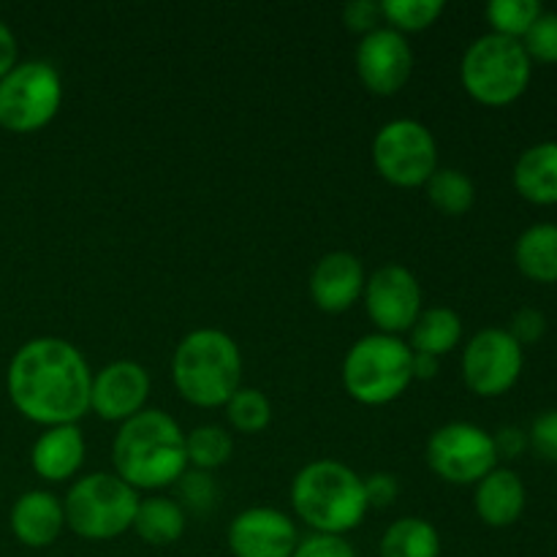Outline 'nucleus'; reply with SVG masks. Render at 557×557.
I'll list each match as a JSON object with an SVG mask.
<instances>
[{"label": "nucleus", "instance_id": "9d476101", "mask_svg": "<svg viewBox=\"0 0 557 557\" xmlns=\"http://www.w3.org/2000/svg\"><path fill=\"white\" fill-rule=\"evenodd\" d=\"M428 466L449 484H479L498 468V451L487 430L471 422H451L428 441Z\"/></svg>", "mask_w": 557, "mask_h": 557}, {"label": "nucleus", "instance_id": "58836bf2", "mask_svg": "<svg viewBox=\"0 0 557 557\" xmlns=\"http://www.w3.org/2000/svg\"><path fill=\"white\" fill-rule=\"evenodd\" d=\"M438 375V359L428 354H413V379L430 381Z\"/></svg>", "mask_w": 557, "mask_h": 557}, {"label": "nucleus", "instance_id": "2f4dec72", "mask_svg": "<svg viewBox=\"0 0 557 557\" xmlns=\"http://www.w3.org/2000/svg\"><path fill=\"white\" fill-rule=\"evenodd\" d=\"M528 446L542 460L557 462V411H544L542 417H536L528 433Z\"/></svg>", "mask_w": 557, "mask_h": 557}, {"label": "nucleus", "instance_id": "c756f323", "mask_svg": "<svg viewBox=\"0 0 557 557\" xmlns=\"http://www.w3.org/2000/svg\"><path fill=\"white\" fill-rule=\"evenodd\" d=\"M528 58L539 60V63H557V14L555 11H542L531 30L522 38Z\"/></svg>", "mask_w": 557, "mask_h": 557}, {"label": "nucleus", "instance_id": "6ab92c4d", "mask_svg": "<svg viewBox=\"0 0 557 557\" xmlns=\"http://www.w3.org/2000/svg\"><path fill=\"white\" fill-rule=\"evenodd\" d=\"M525 484L509 468H495L476 484V515L490 528H509L525 511Z\"/></svg>", "mask_w": 557, "mask_h": 557}, {"label": "nucleus", "instance_id": "f704fd0d", "mask_svg": "<svg viewBox=\"0 0 557 557\" xmlns=\"http://www.w3.org/2000/svg\"><path fill=\"white\" fill-rule=\"evenodd\" d=\"M547 332V319H544L542 310L536 308H522L517 310L515 319H511L509 335L515 337L520 346H531V343H539Z\"/></svg>", "mask_w": 557, "mask_h": 557}, {"label": "nucleus", "instance_id": "a878e982", "mask_svg": "<svg viewBox=\"0 0 557 557\" xmlns=\"http://www.w3.org/2000/svg\"><path fill=\"white\" fill-rule=\"evenodd\" d=\"M234 451V438L228 430L218 428V424H201V428L190 430L185 435V455H188V466L196 471H215V468L226 466L228 457Z\"/></svg>", "mask_w": 557, "mask_h": 557}, {"label": "nucleus", "instance_id": "473e14b6", "mask_svg": "<svg viewBox=\"0 0 557 557\" xmlns=\"http://www.w3.org/2000/svg\"><path fill=\"white\" fill-rule=\"evenodd\" d=\"M343 22L351 33L359 36H370L373 30H379L384 14H381V3L375 0H354V3L343 5Z\"/></svg>", "mask_w": 557, "mask_h": 557}, {"label": "nucleus", "instance_id": "bb28decb", "mask_svg": "<svg viewBox=\"0 0 557 557\" xmlns=\"http://www.w3.org/2000/svg\"><path fill=\"white\" fill-rule=\"evenodd\" d=\"M444 0H384L381 14H384L386 27L403 33H422L438 22L444 14Z\"/></svg>", "mask_w": 557, "mask_h": 557}, {"label": "nucleus", "instance_id": "e433bc0d", "mask_svg": "<svg viewBox=\"0 0 557 557\" xmlns=\"http://www.w3.org/2000/svg\"><path fill=\"white\" fill-rule=\"evenodd\" d=\"M495 451H498V460L506 457V460H515L522 451L528 449V433H522L520 428H500L498 433L493 435Z\"/></svg>", "mask_w": 557, "mask_h": 557}, {"label": "nucleus", "instance_id": "0eeeda50", "mask_svg": "<svg viewBox=\"0 0 557 557\" xmlns=\"http://www.w3.org/2000/svg\"><path fill=\"white\" fill-rule=\"evenodd\" d=\"M531 71V58L522 41L487 33L462 54L460 79L473 101L484 107H509L528 90Z\"/></svg>", "mask_w": 557, "mask_h": 557}, {"label": "nucleus", "instance_id": "1a4fd4ad", "mask_svg": "<svg viewBox=\"0 0 557 557\" xmlns=\"http://www.w3.org/2000/svg\"><path fill=\"white\" fill-rule=\"evenodd\" d=\"M375 172L395 188H422L438 172V145L419 120H392L373 139Z\"/></svg>", "mask_w": 557, "mask_h": 557}, {"label": "nucleus", "instance_id": "aec40b11", "mask_svg": "<svg viewBox=\"0 0 557 557\" xmlns=\"http://www.w3.org/2000/svg\"><path fill=\"white\" fill-rule=\"evenodd\" d=\"M515 188L531 205H557V141H542V145L528 147L517 158Z\"/></svg>", "mask_w": 557, "mask_h": 557}, {"label": "nucleus", "instance_id": "2eb2a0df", "mask_svg": "<svg viewBox=\"0 0 557 557\" xmlns=\"http://www.w3.org/2000/svg\"><path fill=\"white\" fill-rule=\"evenodd\" d=\"M299 544L297 525L283 511L253 506L228 525V549L234 557H292Z\"/></svg>", "mask_w": 557, "mask_h": 557}, {"label": "nucleus", "instance_id": "4468645a", "mask_svg": "<svg viewBox=\"0 0 557 557\" xmlns=\"http://www.w3.org/2000/svg\"><path fill=\"white\" fill-rule=\"evenodd\" d=\"M147 397H150V375L139 362L117 359L92 375L90 411H96L103 422H128L145 411Z\"/></svg>", "mask_w": 557, "mask_h": 557}, {"label": "nucleus", "instance_id": "5701e85b", "mask_svg": "<svg viewBox=\"0 0 557 557\" xmlns=\"http://www.w3.org/2000/svg\"><path fill=\"white\" fill-rule=\"evenodd\" d=\"M381 557H441V536L422 517H400L386 528L379 544Z\"/></svg>", "mask_w": 557, "mask_h": 557}, {"label": "nucleus", "instance_id": "7ed1b4c3", "mask_svg": "<svg viewBox=\"0 0 557 557\" xmlns=\"http://www.w3.org/2000/svg\"><path fill=\"white\" fill-rule=\"evenodd\" d=\"M172 379L180 397L196 408H221L243 384V354L223 330H194L172 357Z\"/></svg>", "mask_w": 557, "mask_h": 557}, {"label": "nucleus", "instance_id": "c9c22d12", "mask_svg": "<svg viewBox=\"0 0 557 557\" xmlns=\"http://www.w3.org/2000/svg\"><path fill=\"white\" fill-rule=\"evenodd\" d=\"M397 495H400V482L392 473H373L364 479V498L373 509H386L395 504Z\"/></svg>", "mask_w": 557, "mask_h": 557}, {"label": "nucleus", "instance_id": "f03ea898", "mask_svg": "<svg viewBox=\"0 0 557 557\" xmlns=\"http://www.w3.org/2000/svg\"><path fill=\"white\" fill-rule=\"evenodd\" d=\"M114 473L139 490H163L188 471L185 433L169 413L145 408L120 424L112 444Z\"/></svg>", "mask_w": 557, "mask_h": 557}, {"label": "nucleus", "instance_id": "f257e3e1", "mask_svg": "<svg viewBox=\"0 0 557 557\" xmlns=\"http://www.w3.org/2000/svg\"><path fill=\"white\" fill-rule=\"evenodd\" d=\"M92 373L74 343L33 337L16 348L5 373L11 406L41 428L76 424L90 411Z\"/></svg>", "mask_w": 557, "mask_h": 557}, {"label": "nucleus", "instance_id": "423d86ee", "mask_svg": "<svg viewBox=\"0 0 557 557\" xmlns=\"http://www.w3.org/2000/svg\"><path fill=\"white\" fill-rule=\"evenodd\" d=\"M139 500V493L117 473H90L65 493V528L87 542H109L134 528Z\"/></svg>", "mask_w": 557, "mask_h": 557}, {"label": "nucleus", "instance_id": "7c9ffc66", "mask_svg": "<svg viewBox=\"0 0 557 557\" xmlns=\"http://www.w3.org/2000/svg\"><path fill=\"white\" fill-rule=\"evenodd\" d=\"M292 557H357L346 536H330V533H310L299 539Z\"/></svg>", "mask_w": 557, "mask_h": 557}, {"label": "nucleus", "instance_id": "f3484780", "mask_svg": "<svg viewBox=\"0 0 557 557\" xmlns=\"http://www.w3.org/2000/svg\"><path fill=\"white\" fill-rule=\"evenodd\" d=\"M11 533L30 549H44L60 539L65 528L63 500L49 490H30L11 506Z\"/></svg>", "mask_w": 557, "mask_h": 557}, {"label": "nucleus", "instance_id": "ddd939ff", "mask_svg": "<svg viewBox=\"0 0 557 557\" xmlns=\"http://www.w3.org/2000/svg\"><path fill=\"white\" fill-rule=\"evenodd\" d=\"M359 82L375 96H395L408 85L413 71V52L406 36L392 27H379L370 36H362L357 47Z\"/></svg>", "mask_w": 557, "mask_h": 557}, {"label": "nucleus", "instance_id": "cd10ccee", "mask_svg": "<svg viewBox=\"0 0 557 557\" xmlns=\"http://www.w3.org/2000/svg\"><path fill=\"white\" fill-rule=\"evenodd\" d=\"M484 14H487L495 36L522 41L525 33L533 27V22L542 16V5L536 0H493V3H487Z\"/></svg>", "mask_w": 557, "mask_h": 557}, {"label": "nucleus", "instance_id": "f8f14e48", "mask_svg": "<svg viewBox=\"0 0 557 557\" xmlns=\"http://www.w3.org/2000/svg\"><path fill=\"white\" fill-rule=\"evenodd\" d=\"M364 310L381 335L400 337L411 332L422 313V286L417 275L400 264L379 267L364 283Z\"/></svg>", "mask_w": 557, "mask_h": 557}, {"label": "nucleus", "instance_id": "72a5a7b5", "mask_svg": "<svg viewBox=\"0 0 557 557\" xmlns=\"http://www.w3.org/2000/svg\"><path fill=\"white\" fill-rule=\"evenodd\" d=\"M177 484H180V495H183L194 509L205 511L215 504V495H218L215 482H212L205 471H185V476L180 479Z\"/></svg>", "mask_w": 557, "mask_h": 557}, {"label": "nucleus", "instance_id": "9b49d317", "mask_svg": "<svg viewBox=\"0 0 557 557\" xmlns=\"http://www.w3.org/2000/svg\"><path fill=\"white\" fill-rule=\"evenodd\" d=\"M525 354L509 330L487 326L462 351V381L479 397H500L520 381Z\"/></svg>", "mask_w": 557, "mask_h": 557}, {"label": "nucleus", "instance_id": "39448f33", "mask_svg": "<svg viewBox=\"0 0 557 557\" xmlns=\"http://www.w3.org/2000/svg\"><path fill=\"white\" fill-rule=\"evenodd\" d=\"M413 381V351L403 337L364 335L343 359V386L362 406L395 403Z\"/></svg>", "mask_w": 557, "mask_h": 557}, {"label": "nucleus", "instance_id": "c85d7f7f", "mask_svg": "<svg viewBox=\"0 0 557 557\" xmlns=\"http://www.w3.org/2000/svg\"><path fill=\"white\" fill-rule=\"evenodd\" d=\"M223 408H226L228 424H232L237 433H261V430L270 428L272 422V403L261 389H243V386H239V389L234 392L232 400Z\"/></svg>", "mask_w": 557, "mask_h": 557}, {"label": "nucleus", "instance_id": "a211bd4d", "mask_svg": "<svg viewBox=\"0 0 557 557\" xmlns=\"http://www.w3.org/2000/svg\"><path fill=\"white\" fill-rule=\"evenodd\" d=\"M85 438L76 424L47 428L30 449V466L47 482H69L85 466Z\"/></svg>", "mask_w": 557, "mask_h": 557}, {"label": "nucleus", "instance_id": "6e6552de", "mask_svg": "<svg viewBox=\"0 0 557 557\" xmlns=\"http://www.w3.org/2000/svg\"><path fill=\"white\" fill-rule=\"evenodd\" d=\"M63 103V82L44 60L16 63L0 79V128L9 134H36L47 128Z\"/></svg>", "mask_w": 557, "mask_h": 557}, {"label": "nucleus", "instance_id": "4c0bfd02", "mask_svg": "<svg viewBox=\"0 0 557 557\" xmlns=\"http://www.w3.org/2000/svg\"><path fill=\"white\" fill-rule=\"evenodd\" d=\"M20 63V47H16V36L5 22H0V79L9 74L14 65Z\"/></svg>", "mask_w": 557, "mask_h": 557}, {"label": "nucleus", "instance_id": "b1692460", "mask_svg": "<svg viewBox=\"0 0 557 557\" xmlns=\"http://www.w3.org/2000/svg\"><path fill=\"white\" fill-rule=\"evenodd\" d=\"M462 337V321L451 308H430L419 313L411 326V351L441 359L457 348Z\"/></svg>", "mask_w": 557, "mask_h": 557}, {"label": "nucleus", "instance_id": "dca6fc26", "mask_svg": "<svg viewBox=\"0 0 557 557\" xmlns=\"http://www.w3.org/2000/svg\"><path fill=\"white\" fill-rule=\"evenodd\" d=\"M364 267L348 250H332L310 275V299L324 313H346L364 294Z\"/></svg>", "mask_w": 557, "mask_h": 557}, {"label": "nucleus", "instance_id": "4be33fe9", "mask_svg": "<svg viewBox=\"0 0 557 557\" xmlns=\"http://www.w3.org/2000/svg\"><path fill=\"white\" fill-rule=\"evenodd\" d=\"M185 525H188V520H185V511L177 500H169L163 495L139 500L134 531L141 542L152 544V547H169V544L183 539Z\"/></svg>", "mask_w": 557, "mask_h": 557}, {"label": "nucleus", "instance_id": "20e7f679", "mask_svg": "<svg viewBox=\"0 0 557 557\" xmlns=\"http://www.w3.org/2000/svg\"><path fill=\"white\" fill-rule=\"evenodd\" d=\"M294 515L313 533L346 536L368 515L364 479L337 460H315L292 482Z\"/></svg>", "mask_w": 557, "mask_h": 557}, {"label": "nucleus", "instance_id": "412c9836", "mask_svg": "<svg viewBox=\"0 0 557 557\" xmlns=\"http://www.w3.org/2000/svg\"><path fill=\"white\" fill-rule=\"evenodd\" d=\"M517 270L536 283H557V223H536L515 245Z\"/></svg>", "mask_w": 557, "mask_h": 557}, {"label": "nucleus", "instance_id": "393cba45", "mask_svg": "<svg viewBox=\"0 0 557 557\" xmlns=\"http://www.w3.org/2000/svg\"><path fill=\"white\" fill-rule=\"evenodd\" d=\"M424 190H428L430 205L451 218L466 215L473 207V201H476V188H473L471 177L466 172H460V169H438L428 180Z\"/></svg>", "mask_w": 557, "mask_h": 557}]
</instances>
